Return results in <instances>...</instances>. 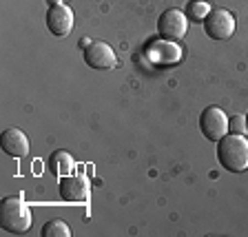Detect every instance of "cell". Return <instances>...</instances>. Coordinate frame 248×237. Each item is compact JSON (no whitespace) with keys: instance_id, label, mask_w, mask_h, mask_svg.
Wrapping results in <instances>:
<instances>
[{"instance_id":"1","label":"cell","mask_w":248,"mask_h":237,"mask_svg":"<svg viewBox=\"0 0 248 237\" xmlns=\"http://www.w3.org/2000/svg\"><path fill=\"white\" fill-rule=\"evenodd\" d=\"M217 160L231 173H244L248 169V140L239 133L224 135L217 142Z\"/></svg>"},{"instance_id":"2","label":"cell","mask_w":248,"mask_h":237,"mask_svg":"<svg viewBox=\"0 0 248 237\" xmlns=\"http://www.w3.org/2000/svg\"><path fill=\"white\" fill-rule=\"evenodd\" d=\"M0 224L14 235H22L31 228V211L22 197H5L0 204Z\"/></svg>"},{"instance_id":"3","label":"cell","mask_w":248,"mask_h":237,"mask_svg":"<svg viewBox=\"0 0 248 237\" xmlns=\"http://www.w3.org/2000/svg\"><path fill=\"white\" fill-rule=\"evenodd\" d=\"M204 31L213 40H228L235 33V18L226 9H211L204 18Z\"/></svg>"},{"instance_id":"4","label":"cell","mask_w":248,"mask_h":237,"mask_svg":"<svg viewBox=\"0 0 248 237\" xmlns=\"http://www.w3.org/2000/svg\"><path fill=\"white\" fill-rule=\"evenodd\" d=\"M200 129L204 138L211 142H219L228 131V118L224 115L222 109L217 107H206L200 115Z\"/></svg>"},{"instance_id":"5","label":"cell","mask_w":248,"mask_h":237,"mask_svg":"<svg viewBox=\"0 0 248 237\" xmlns=\"http://www.w3.org/2000/svg\"><path fill=\"white\" fill-rule=\"evenodd\" d=\"M60 195L64 202L71 204H84L91 195V182L82 173H69L60 180Z\"/></svg>"},{"instance_id":"6","label":"cell","mask_w":248,"mask_h":237,"mask_svg":"<svg viewBox=\"0 0 248 237\" xmlns=\"http://www.w3.org/2000/svg\"><path fill=\"white\" fill-rule=\"evenodd\" d=\"M84 62L98 71H108V69L118 67V58H115L113 49L102 40H93L84 47Z\"/></svg>"},{"instance_id":"7","label":"cell","mask_w":248,"mask_h":237,"mask_svg":"<svg viewBox=\"0 0 248 237\" xmlns=\"http://www.w3.org/2000/svg\"><path fill=\"white\" fill-rule=\"evenodd\" d=\"M157 31L166 40H182L188 31V18L180 9H166L157 20Z\"/></svg>"},{"instance_id":"8","label":"cell","mask_w":248,"mask_h":237,"mask_svg":"<svg viewBox=\"0 0 248 237\" xmlns=\"http://www.w3.org/2000/svg\"><path fill=\"white\" fill-rule=\"evenodd\" d=\"M46 27L53 36L64 38L73 31V11L67 5H51L49 14H46Z\"/></svg>"},{"instance_id":"9","label":"cell","mask_w":248,"mask_h":237,"mask_svg":"<svg viewBox=\"0 0 248 237\" xmlns=\"http://www.w3.org/2000/svg\"><path fill=\"white\" fill-rule=\"evenodd\" d=\"M0 146L11 158H27L29 155V140L20 129H5L0 135Z\"/></svg>"},{"instance_id":"10","label":"cell","mask_w":248,"mask_h":237,"mask_svg":"<svg viewBox=\"0 0 248 237\" xmlns=\"http://www.w3.org/2000/svg\"><path fill=\"white\" fill-rule=\"evenodd\" d=\"M149 58L151 62L155 64H175V62L182 60V49L173 42H166V40H157L149 47Z\"/></svg>"},{"instance_id":"11","label":"cell","mask_w":248,"mask_h":237,"mask_svg":"<svg viewBox=\"0 0 248 237\" xmlns=\"http://www.w3.org/2000/svg\"><path fill=\"white\" fill-rule=\"evenodd\" d=\"M49 169H51L53 175H69V173H73V158L67 151H53L51 158H49Z\"/></svg>"},{"instance_id":"12","label":"cell","mask_w":248,"mask_h":237,"mask_svg":"<svg viewBox=\"0 0 248 237\" xmlns=\"http://www.w3.org/2000/svg\"><path fill=\"white\" fill-rule=\"evenodd\" d=\"M42 237H71V231L62 220H51L42 226Z\"/></svg>"},{"instance_id":"13","label":"cell","mask_w":248,"mask_h":237,"mask_svg":"<svg viewBox=\"0 0 248 237\" xmlns=\"http://www.w3.org/2000/svg\"><path fill=\"white\" fill-rule=\"evenodd\" d=\"M208 11H211V7H208L206 0H191V5H188V16H191L193 20L204 22V18L208 16Z\"/></svg>"},{"instance_id":"14","label":"cell","mask_w":248,"mask_h":237,"mask_svg":"<svg viewBox=\"0 0 248 237\" xmlns=\"http://www.w3.org/2000/svg\"><path fill=\"white\" fill-rule=\"evenodd\" d=\"M228 129H231V133H239V135H244V133L248 131V126H246V115L235 113L231 120H228Z\"/></svg>"},{"instance_id":"15","label":"cell","mask_w":248,"mask_h":237,"mask_svg":"<svg viewBox=\"0 0 248 237\" xmlns=\"http://www.w3.org/2000/svg\"><path fill=\"white\" fill-rule=\"evenodd\" d=\"M51 5H60V0H51Z\"/></svg>"},{"instance_id":"16","label":"cell","mask_w":248,"mask_h":237,"mask_svg":"<svg viewBox=\"0 0 248 237\" xmlns=\"http://www.w3.org/2000/svg\"><path fill=\"white\" fill-rule=\"evenodd\" d=\"M246 126H248V115H246Z\"/></svg>"}]
</instances>
